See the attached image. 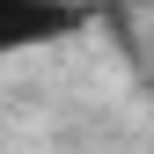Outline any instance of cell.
Masks as SVG:
<instances>
[{
    "instance_id": "obj_1",
    "label": "cell",
    "mask_w": 154,
    "mask_h": 154,
    "mask_svg": "<svg viewBox=\"0 0 154 154\" xmlns=\"http://www.w3.org/2000/svg\"><path fill=\"white\" fill-rule=\"evenodd\" d=\"M88 22H95L88 0H0V51H44Z\"/></svg>"
}]
</instances>
